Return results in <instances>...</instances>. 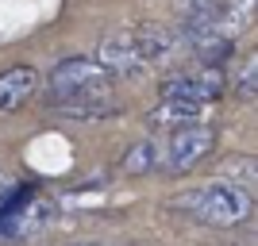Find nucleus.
I'll return each instance as SVG.
<instances>
[{
	"mask_svg": "<svg viewBox=\"0 0 258 246\" xmlns=\"http://www.w3.org/2000/svg\"><path fill=\"white\" fill-rule=\"evenodd\" d=\"M205 108L208 104H189V100H162L158 108H154L151 123L154 127H185V123H201L205 119Z\"/></svg>",
	"mask_w": 258,
	"mask_h": 246,
	"instance_id": "obj_9",
	"label": "nucleus"
},
{
	"mask_svg": "<svg viewBox=\"0 0 258 246\" xmlns=\"http://www.w3.org/2000/svg\"><path fill=\"white\" fill-rule=\"evenodd\" d=\"M227 77L224 65H197L189 73H170L158 85L162 100H189V104H212V100L224 97Z\"/></svg>",
	"mask_w": 258,
	"mask_h": 246,
	"instance_id": "obj_4",
	"label": "nucleus"
},
{
	"mask_svg": "<svg viewBox=\"0 0 258 246\" xmlns=\"http://www.w3.org/2000/svg\"><path fill=\"white\" fill-rule=\"evenodd\" d=\"M254 93H258V58L250 54L247 62H243V69H239V77H235V97L254 100Z\"/></svg>",
	"mask_w": 258,
	"mask_h": 246,
	"instance_id": "obj_11",
	"label": "nucleus"
},
{
	"mask_svg": "<svg viewBox=\"0 0 258 246\" xmlns=\"http://www.w3.org/2000/svg\"><path fill=\"white\" fill-rule=\"evenodd\" d=\"M39 93V69L35 65H12L0 73V112H20Z\"/></svg>",
	"mask_w": 258,
	"mask_h": 246,
	"instance_id": "obj_8",
	"label": "nucleus"
},
{
	"mask_svg": "<svg viewBox=\"0 0 258 246\" xmlns=\"http://www.w3.org/2000/svg\"><path fill=\"white\" fill-rule=\"evenodd\" d=\"M131 35H135V46H139L147 65H166L185 50L181 31H177V27H166V23H143V27H135Z\"/></svg>",
	"mask_w": 258,
	"mask_h": 246,
	"instance_id": "obj_7",
	"label": "nucleus"
},
{
	"mask_svg": "<svg viewBox=\"0 0 258 246\" xmlns=\"http://www.w3.org/2000/svg\"><path fill=\"white\" fill-rule=\"evenodd\" d=\"M46 93L58 116L70 119H104L116 112L112 104V73L97 58H66L50 69Z\"/></svg>",
	"mask_w": 258,
	"mask_h": 246,
	"instance_id": "obj_1",
	"label": "nucleus"
},
{
	"mask_svg": "<svg viewBox=\"0 0 258 246\" xmlns=\"http://www.w3.org/2000/svg\"><path fill=\"white\" fill-rule=\"evenodd\" d=\"M151 170H162V146L154 139H139L123 154V173L143 177V173H151Z\"/></svg>",
	"mask_w": 258,
	"mask_h": 246,
	"instance_id": "obj_10",
	"label": "nucleus"
},
{
	"mask_svg": "<svg viewBox=\"0 0 258 246\" xmlns=\"http://www.w3.org/2000/svg\"><path fill=\"white\" fill-rule=\"evenodd\" d=\"M173 208L189 212L193 219H201L208 227H239V223L250 219L254 200H250L247 189H239L231 181H208V185H197V189L177 193L173 196Z\"/></svg>",
	"mask_w": 258,
	"mask_h": 246,
	"instance_id": "obj_2",
	"label": "nucleus"
},
{
	"mask_svg": "<svg viewBox=\"0 0 258 246\" xmlns=\"http://www.w3.org/2000/svg\"><path fill=\"white\" fill-rule=\"evenodd\" d=\"M97 62L104 65L112 77H135L147 69V62H143L139 46H135V35L131 31H112L100 39L97 46Z\"/></svg>",
	"mask_w": 258,
	"mask_h": 246,
	"instance_id": "obj_6",
	"label": "nucleus"
},
{
	"mask_svg": "<svg viewBox=\"0 0 258 246\" xmlns=\"http://www.w3.org/2000/svg\"><path fill=\"white\" fill-rule=\"evenodd\" d=\"M50 219V204L35 193H8L0 200V231L4 235H27Z\"/></svg>",
	"mask_w": 258,
	"mask_h": 246,
	"instance_id": "obj_5",
	"label": "nucleus"
},
{
	"mask_svg": "<svg viewBox=\"0 0 258 246\" xmlns=\"http://www.w3.org/2000/svg\"><path fill=\"white\" fill-rule=\"evenodd\" d=\"M212 146H216V127L205 123V119L173 127L166 146H162V170L166 173H189L212 154Z\"/></svg>",
	"mask_w": 258,
	"mask_h": 246,
	"instance_id": "obj_3",
	"label": "nucleus"
},
{
	"mask_svg": "<svg viewBox=\"0 0 258 246\" xmlns=\"http://www.w3.org/2000/svg\"><path fill=\"white\" fill-rule=\"evenodd\" d=\"M12 193V181H8V177H4V173H0V200H4V196H8Z\"/></svg>",
	"mask_w": 258,
	"mask_h": 246,
	"instance_id": "obj_12",
	"label": "nucleus"
}]
</instances>
